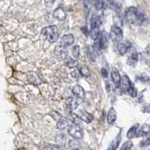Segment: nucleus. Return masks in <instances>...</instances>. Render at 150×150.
<instances>
[{
    "instance_id": "f257e3e1",
    "label": "nucleus",
    "mask_w": 150,
    "mask_h": 150,
    "mask_svg": "<svg viewBox=\"0 0 150 150\" xmlns=\"http://www.w3.org/2000/svg\"><path fill=\"white\" fill-rule=\"evenodd\" d=\"M125 18L131 25H140L144 21L145 15L144 12L141 8L136 7H129L127 8L125 12Z\"/></svg>"
},
{
    "instance_id": "f03ea898",
    "label": "nucleus",
    "mask_w": 150,
    "mask_h": 150,
    "mask_svg": "<svg viewBox=\"0 0 150 150\" xmlns=\"http://www.w3.org/2000/svg\"><path fill=\"white\" fill-rule=\"evenodd\" d=\"M42 34L50 42H55L59 38V31L56 25H49L42 29Z\"/></svg>"
},
{
    "instance_id": "7ed1b4c3",
    "label": "nucleus",
    "mask_w": 150,
    "mask_h": 150,
    "mask_svg": "<svg viewBox=\"0 0 150 150\" xmlns=\"http://www.w3.org/2000/svg\"><path fill=\"white\" fill-rule=\"evenodd\" d=\"M91 28H90V36L91 38L94 40H96L98 36L100 35V19H98V17L97 15H95V14H93L92 17H91Z\"/></svg>"
},
{
    "instance_id": "20e7f679",
    "label": "nucleus",
    "mask_w": 150,
    "mask_h": 150,
    "mask_svg": "<svg viewBox=\"0 0 150 150\" xmlns=\"http://www.w3.org/2000/svg\"><path fill=\"white\" fill-rule=\"evenodd\" d=\"M107 44V35L105 31H101L100 35L98 36V38L94 40V45H93V49L95 50L97 53L98 51L103 50L106 47Z\"/></svg>"
},
{
    "instance_id": "39448f33",
    "label": "nucleus",
    "mask_w": 150,
    "mask_h": 150,
    "mask_svg": "<svg viewBox=\"0 0 150 150\" xmlns=\"http://www.w3.org/2000/svg\"><path fill=\"white\" fill-rule=\"evenodd\" d=\"M122 38H123V32H122L121 28L116 25L112 26L110 31V39L112 40V41L118 43L121 41Z\"/></svg>"
},
{
    "instance_id": "423d86ee",
    "label": "nucleus",
    "mask_w": 150,
    "mask_h": 150,
    "mask_svg": "<svg viewBox=\"0 0 150 150\" xmlns=\"http://www.w3.org/2000/svg\"><path fill=\"white\" fill-rule=\"evenodd\" d=\"M68 131H69V134L71 136L74 140H79L83 138V130L79 126L73 125V124L69 125V127L68 128Z\"/></svg>"
},
{
    "instance_id": "0eeeda50",
    "label": "nucleus",
    "mask_w": 150,
    "mask_h": 150,
    "mask_svg": "<svg viewBox=\"0 0 150 150\" xmlns=\"http://www.w3.org/2000/svg\"><path fill=\"white\" fill-rule=\"evenodd\" d=\"M111 78L112 81L115 86V87H120L121 86V80L122 77L120 76V73L118 72V70L116 69H112L111 71Z\"/></svg>"
},
{
    "instance_id": "6e6552de",
    "label": "nucleus",
    "mask_w": 150,
    "mask_h": 150,
    "mask_svg": "<svg viewBox=\"0 0 150 150\" xmlns=\"http://www.w3.org/2000/svg\"><path fill=\"white\" fill-rule=\"evenodd\" d=\"M54 54L56 57H58V58H65L68 54V51L65 47L60 45V46L55 47L54 50Z\"/></svg>"
},
{
    "instance_id": "1a4fd4ad",
    "label": "nucleus",
    "mask_w": 150,
    "mask_h": 150,
    "mask_svg": "<svg viewBox=\"0 0 150 150\" xmlns=\"http://www.w3.org/2000/svg\"><path fill=\"white\" fill-rule=\"evenodd\" d=\"M60 42H61V46L67 48L68 46L71 45L74 42V37L71 34H67V35H65V36L62 37V39H61Z\"/></svg>"
},
{
    "instance_id": "9d476101",
    "label": "nucleus",
    "mask_w": 150,
    "mask_h": 150,
    "mask_svg": "<svg viewBox=\"0 0 150 150\" xmlns=\"http://www.w3.org/2000/svg\"><path fill=\"white\" fill-rule=\"evenodd\" d=\"M131 86H132V83H131L129 77L127 76V75H123V76H122V80H121V86H120L122 90L128 92V90L130 88Z\"/></svg>"
},
{
    "instance_id": "9b49d317",
    "label": "nucleus",
    "mask_w": 150,
    "mask_h": 150,
    "mask_svg": "<svg viewBox=\"0 0 150 150\" xmlns=\"http://www.w3.org/2000/svg\"><path fill=\"white\" fill-rule=\"evenodd\" d=\"M72 93L75 97H77L79 98H83L84 96H86V92H84L83 88L79 86V84H76L72 87Z\"/></svg>"
},
{
    "instance_id": "f8f14e48",
    "label": "nucleus",
    "mask_w": 150,
    "mask_h": 150,
    "mask_svg": "<svg viewBox=\"0 0 150 150\" xmlns=\"http://www.w3.org/2000/svg\"><path fill=\"white\" fill-rule=\"evenodd\" d=\"M131 47V44L129 41H125V42H121V43L118 44L117 46V49H118V52L121 55L125 54L127 52L129 51V49Z\"/></svg>"
},
{
    "instance_id": "ddd939ff",
    "label": "nucleus",
    "mask_w": 150,
    "mask_h": 150,
    "mask_svg": "<svg viewBox=\"0 0 150 150\" xmlns=\"http://www.w3.org/2000/svg\"><path fill=\"white\" fill-rule=\"evenodd\" d=\"M138 58H139V54L136 51H132L131 53L129 54V57H128V64L129 66H135L136 63H137V61H138Z\"/></svg>"
},
{
    "instance_id": "4468645a",
    "label": "nucleus",
    "mask_w": 150,
    "mask_h": 150,
    "mask_svg": "<svg viewBox=\"0 0 150 150\" xmlns=\"http://www.w3.org/2000/svg\"><path fill=\"white\" fill-rule=\"evenodd\" d=\"M54 16L57 19V20L59 21H63L66 19V17H67V14H66L65 11L62 8H57L55 9V11H54Z\"/></svg>"
},
{
    "instance_id": "2eb2a0df",
    "label": "nucleus",
    "mask_w": 150,
    "mask_h": 150,
    "mask_svg": "<svg viewBox=\"0 0 150 150\" xmlns=\"http://www.w3.org/2000/svg\"><path fill=\"white\" fill-rule=\"evenodd\" d=\"M116 120V112L114 108H111L110 111L108 112V115H107V122L109 123L110 125L114 124Z\"/></svg>"
},
{
    "instance_id": "dca6fc26",
    "label": "nucleus",
    "mask_w": 150,
    "mask_h": 150,
    "mask_svg": "<svg viewBox=\"0 0 150 150\" xmlns=\"http://www.w3.org/2000/svg\"><path fill=\"white\" fill-rule=\"evenodd\" d=\"M149 132H150V126L147 124H144L139 128L137 136H144V135H147Z\"/></svg>"
},
{
    "instance_id": "f3484780",
    "label": "nucleus",
    "mask_w": 150,
    "mask_h": 150,
    "mask_svg": "<svg viewBox=\"0 0 150 150\" xmlns=\"http://www.w3.org/2000/svg\"><path fill=\"white\" fill-rule=\"evenodd\" d=\"M69 119L72 122L73 125H76V126H81L82 125V118L80 116H78L77 115L75 114H72V112H70L69 114Z\"/></svg>"
},
{
    "instance_id": "a211bd4d",
    "label": "nucleus",
    "mask_w": 150,
    "mask_h": 150,
    "mask_svg": "<svg viewBox=\"0 0 150 150\" xmlns=\"http://www.w3.org/2000/svg\"><path fill=\"white\" fill-rule=\"evenodd\" d=\"M66 103H67V107L70 111L75 110V109H77V108H78V101L75 100L74 98H69Z\"/></svg>"
},
{
    "instance_id": "6ab92c4d",
    "label": "nucleus",
    "mask_w": 150,
    "mask_h": 150,
    "mask_svg": "<svg viewBox=\"0 0 150 150\" xmlns=\"http://www.w3.org/2000/svg\"><path fill=\"white\" fill-rule=\"evenodd\" d=\"M56 127H57V129L59 130H64L66 128H68L69 127V120L67 118H65V117H62L57 123H56Z\"/></svg>"
},
{
    "instance_id": "aec40b11",
    "label": "nucleus",
    "mask_w": 150,
    "mask_h": 150,
    "mask_svg": "<svg viewBox=\"0 0 150 150\" xmlns=\"http://www.w3.org/2000/svg\"><path fill=\"white\" fill-rule=\"evenodd\" d=\"M81 118L83 121L86 122V123H91V122L94 120V116L86 111H82L81 112Z\"/></svg>"
},
{
    "instance_id": "412c9836",
    "label": "nucleus",
    "mask_w": 150,
    "mask_h": 150,
    "mask_svg": "<svg viewBox=\"0 0 150 150\" xmlns=\"http://www.w3.org/2000/svg\"><path fill=\"white\" fill-rule=\"evenodd\" d=\"M138 125H135V126H132L131 128L129 129V131L127 132V137H128L129 139H132L134 138L135 136H137V133H138Z\"/></svg>"
},
{
    "instance_id": "4be33fe9",
    "label": "nucleus",
    "mask_w": 150,
    "mask_h": 150,
    "mask_svg": "<svg viewBox=\"0 0 150 150\" xmlns=\"http://www.w3.org/2000/svg\"><path fill=\"white\" fill-rule=\"evenodd\" d=\"M27 79H28V82L32 84H39L40 83V80L39 76L35 73H30L27 76Z\"/></svg>"
},
{
    "instance_id": "5701e85b",
    "label": "nucleus",
    "mask_w": 150,
    "mask_h": 150,
    "mask_svg": "<svg viewBox=\"0 0 150 150\" xmlns=\"http://www.w3.org/2000/svg\"><path fill=\"white\" fill-rule=\"evenodd\" d=\"M121 141V134H118V136L115 138V140L111 144V145L109 147H108L107 150H115L117 147H118V144H119V142Z\"/></svg>"
},
{
    "instance_id": "b1692460",
    "label": "nucleus",
    "mask_w": 150,
    "mask_h": 150,
    "mask_svg": "<svg viewBox=\"0 0 150 150\" xmlns=\"http://www.w3.org/2000/svg\"><path fill=\"white\" fill-rule=\"evenodd\" d=\"M79 71L81 73L82 76H83V77L90 76V70H89V69L86 67V66H81V67L79 68Z\"/></svg>"
},
{
    "instance_id": "393cba45",
    "label": "nucleus",
    "mask_w": 150,
    "mask_h": 150,
    "mask_svg": "<svg viewBox=\"0 0 150 150\" xmlns=\"http://www.w3.org/2000/svg\"><path fill=\"white\" fill-rule=\"evenodd\" d=\"M66 65H67L69 69L76 68L78 66V61L73 58H67L66 59Z\"/></svg>"
},
{
    "instance_id": "a878e982",
    "label": "nucleus",
    "mask_w": 150,
    "mask_h": 150,
    "mask_svg": "<svg viewBox=\"0 0 150 150\" xmlns=\"http://www.w3.org/2000/svg\"><path fill=\"white\" fill-rule=\"evenodd\" d=\"M69 148L70 150H75V149H81V146H80V144L76 142L75 140H70L69 142Z\"/></svg>"
},
{
    "instance_id": "bb28decb",
    "label": "nucleus",
    "mask_w": 150,
    "mask_h": 150,
    "mask_svg": "<svg viewBox=\"0 0 150 150\" xmlns=\"http://www.w3.org/2000/svg\"><path fill=\"white\" fill-rule=\"evenodd\" d=\"M132 146H133L132 142H131V141H127V142H125L123 145L121 146L120 150H131Z\"/></svg>"
},
{
    "instance_id": "cd10ccee",
    "label": "nucleus",
    "mask_w": 150,
    "mask_h": 150,
    "mask_svg": "<svg viewBox=\"0 0 150 150\" xmlns=\"http://www.w3.org/2000/svg\"><path fill=\"white\" fill-rule=\"evenodd\" d=\"M72 55H73V57L74 58H78L79 56H80V47L79 45H74L72 47Z\"/></svg>"
},
{
    "instance_id": "c85d7f7f",
    "label": "nucleus",
    "mask_w": 150,
    "mask_h": 150,
    "mask_svg": "<svg viewBox=\"0 0 150 150\" xmlns=\"http://www.w3.org/2000/svg\"><path fill=\"white\" fill-rule=\"evenodd\" d=\"M128 93H129V95L130 97H132V98H135L136 96H137V89L134 87L133 84L130 86V88L128 90Z\"/></svg>"
},
{
    "instance_id": "c756f323",
    "label": "nucleus",
    "mask_w": 150,
    "mask_h": 150,
    "mask_svg": "<svg viewBox=\"0 0 150 150\" xmlns=\"http://www.w3.org/2000/svg\"><path fill=\"white\" fill-rule=\"evenodd\" d=\"M94 5H95V8L98 9V11H100V9H101V8H105V2H103V1L95 2Z\"/></svg>"
},
{
    "instance_id": "7c9ffc66",
    "label": "nucleus",
    "mask_w": 150,
    "mask_h": 150,
    "mask_svg": "<svg viewBox=\"0 0 150 150\" xmlns=\"http://www.w3.org/2000/svg\"><path fill=\"white\" fill-rule=\"evenodd\" d=\"M138 79L140 80L141 82H143V83H147V82L150 81V77H148L147 75H145V74L140 75V76L138 77Z\"/></svg>"
},
{
    "instance_id": "2f4dec72",
    "label": "nucleus",
    "mask_w": 150,
    "mask_h": 150,
    "mask_svg": "<svg viewBox=\"0 0 150 150\" xmlns=\"http://www.w3.org/2000/svg\"><path fill=\"white\" fill-rule=\"evenodd\" d=\"M51 115L53 116L54 118V119H55L56 121H57V122H58V121H59V120H60L61 118H62V116H61V115H60L58 114V112H54V111H53V112H52Z\"/></svg>"
},
{
    "instance_id": "473e14b6",
    "label": "nucleus",
    "mask_w": 150,
    "mask_h": 150,
    "mask_svg": "<svg viewBox=\"0 0 150 150\" xmlns=\"http://www.w3.org/2000/svg\"><path fill=\"white\" fill-rule=\"evenodd\" d=\"M80 71H79V69H76V70H74V71H72L71 72V76L73 77V78H76V79H78L79 77H80Z\"/></svg>"
},
{
    "instance_id": "72a5a7b5",
    "label": "nucleus",
    "mask_w": 150,
    "mask_h": 150,
    "mask_svg": "<svg viewBox=\"0 0 150 150\" xmlns=\"http://www.w3.org/2000/svg\"><path fill=\"white\" fill-rule=\"evenodd\" d=\"M100 73H101V75H102V77H104V78H106V77L108 76V71H107V69H104V68L101 69Z\"/></svg>"
},
{
    "instance_id": "f704fd0d",
    "label": "nucleus",
    "mask_w": 150,
    "mask_h": 150,
    "mask_svg": "<svg viewBox=\"0 0 150 150\" xmlns=\"http://www.w3.org/2000/svg\"><path fill=\"white\" fill-rule=\"evenodd\" d=\"M144 54H146L147 56H150V45H148L146 48L144 50Z\"/></svg>"
},
{
    "instance_id": "c9c22d12",
    "label": "nucleus",
    "mask_w": 150,
    "mask_h": 150,
    "mask_svg": "<svg viewBox=\"0 0 150 150\" xmlns=\"http://www.w3.org/2000/svg\"><path fill=\"white\" fill-rule=\"evenodd\" d=\"M52 149H53V150H63V148H62L61 145H54Z\"/></svg>"
},
{
    "instance_id": "e433bc0d",
    "label": "nucleus",
    "mask_w": 150,
    "mask_h": 150,
    "mask_svg": "<svg viewBox=\"0 0 150 150\" xmlns=\"http://www.w3.org/2000/svg\"><path fill=\"white\" fill-rule=\"evenodd\" d=\"M145 111H146V112H150V105L147 107V108H145Z\"/></svg>"
},
{
    "instance_id": "4c0bfd02",
    "label": "nucleus",
    "mask_w": 150,
    "mask_h": 150,
    "mask_svg": "<svg viewBox=\"0 0 150 150\" xmlns=\"http://www.w3.org/2000/svg\"><path fill=\"white\" fill-rule=\"evenodd\" d=\"M43 150H53V149H52V148H50V147H45Z\"/></svg>"
},
{
    "instance_id": "58836bf2",
    "label": "nucleus",
    "mask_w": 150,
    "mask_h": 150,
    "mask_svg": "<svg viewBox=\"0 0 150 150\" xmlns=\"http://www.w3.org/2000/svg\"><path fill=\"white\" fill-rule=\"evenodd\" d=\"M147 139H148V140H149V141H150V136H149V137H148V138H147Z\"/></svg>"
},
{
    "instance_id": "ea45409f",
    "label": "nucleus",
    "mask_w": 150,
    "mask_h": 150,
    "mask_svg": "<svg viewBox=\"0 0 150 150\" xmlns=\"http://www.w3.org/2000/svg\"><path fill=\"white\" fill-rule=\"evenodd\" d=\"M75 150H81V149H75Z\"/></svg>"
}]
</instances>
